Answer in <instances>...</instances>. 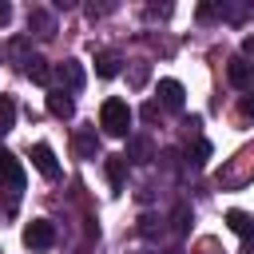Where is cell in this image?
Masks as SVG:
<instances>
[{
  "label": "cell",
  "instance_id": "cell-13",
  "mask_svg": "<svg viewBox=\"0 0 254 254\" xmlns=\"http://www.w3.org/2000/svg\"><path fill=\"white\" fill-rule=\"evenodd\" d=\"M48 111H52L56 119H71L75 103H71V95H67V91H60V87H56V91L48 95Z\"/></svg>",
  "mask_w": 254,
  "mask_h": 254
},
{
  "label": "cell",
  "instance_id": "cell-10",
  "mask_svg": "<svg viewBox=\"0 0 254 254\" xmlns=\"http://www.w3.org/2000/svg\"><path fill=\"white\" fill-rule=\"evenodd\" d=\"M28 32H36V36H52L56 32V20H52V12H44V8H32L28 12Z\"/></svg>",
  "mask_w": 254,
  "mask_h": 254
},
{
  "label": "cell",
  "instance_id": "cell-2",
  "mask_svg": "<svg viewBox=\"0 0 254 254\" xmlns=\"http://www.w3.org/2000/svg\"><path fill=\"white\" fill-rule=\"evenodd\" d=\"M24 246H28V250H52V246H56V226H52L48 218H32V222L24 226Z\"/></svg>",
  "mask_w": 254,
  "mask_h": 254
},
{
  "label": "cell",
  "instance_id": "cell-17",
  "mask_svg": "<svg viewBox=\"0 0 254 254\" xmlns=\"http://www.w3.org/2000/svg\"><path fill=\"white\" fill-rule=\"evenodd\" d=\"M8 56H12V64L24 71V67H28V60H32V56H28V40H24V36H20V40H12V44H8Z\"/></svg>",
  "mask_w": 254,
  "mask_h": 254
},
{
  "label": "cell",
  "instance_id": "cell-19",
  "mask_svg": "<svg viewBox=\"0 0 254 254\" xmlns=\"http://www.w3.org/2000/svg\"><path fill=\"white\" fill-rule=\"evenodd\" d=\"M187 226H190V206L179 202L175 206V234H187Z\"/></svg>",
  "mask_w": 254,
  "mask_h": 254
},
{
  "label": "cell",
  "instance_id": "cell-7",
  "mask_svg": "<svg viewBox=\"0 0 254 254\" xmlns=\"http://www.w3.org/2000/svg\"><path fill=\"white\" fill-rule=\"evenodd\" d=\"M159 99H163V107H171V111H183V103H187V91H183V83H179V79H159Z\"/></svg>",
  "mask_w": 254,
  "mask_h": 254
},
{
  "label": "cell",
  "instance_id": "cell-23",
  "mask_svg": "<svg viewBox=\"0 0 254 254\" xmlns=\"http://www.w3.org/2000/svg\"><path fill=\"white\" fill-rule=\"evenodd\" d=\"M8 20H12V4H8V0H0V28H4Z\"/></svg>",
  "mask_w": 254,
  "mask_h": 254
},
{
  "label": "cell",
  "instance_id": "cell-8",
  "mask_svg": "<svg viewBox=\"0 0 254 254\" xmlns=\"http://www.w3.org/2000/svg\"><path fill=\"white\" fill-rule=\"evenodd\" d=\"M103 171H107L111 190L119 194V190H123V183H127V155H107V159H103Z\"/></svg>",
  "mask_w": 254,
  "mask_h": 254
},
{
  "label": "cell",
  "instance_id": "cell-22",
  "mask_svg": "<svg viewBox=\"0 0 254 254\" xmlns=\"http://www.w3.org/2000/svg\"><path fill=\"white\" fill-rule=\"evenodd\" d=\"M218 16V4H198V20H214Z\"/></svg>",
  "mask_w": 254,
  "mask_h": 254
},
{
  "label": "cell",
  "instance_id": "cell-5",
  "mask_svg": "<svg viewBox=\"0 0 254 254\" xmlns=\"http://www.w3.org/2000/svg\"><path fill=\"white\" fill-rule=\"evenodd\" d=\"M71 147H75L79 159H99V135H95V127H79L71 135Z\"/></svg>",
  "mask_w": 254,
  "mask_h": 254
},
{
  "label": "cell",
  "instance_id": "cell-11",
  "mask_svg": "<svg viewBox=\"0 0 254 254\" xmlns=\"http://www.w3.org/2000/svg\"><path fill=\"white\" fill-rule=\"evenodd\" d=\"M127 159H131V163H151V159H155V147H151V139H143V135H131V139H127Z\"/></svg>",
  "mask_w": 254,
  "mask_h": 254
},
{
  "label": "cell",
  "instance_id": "cell-9",
  "mask_svg": "<svg viewBox=\"0 0 254 254\" xmlns=\"http://www.w3.org/2000/svg\"><path fill=\"white\" fill-rule=\"evenodd\" d=\"M226 79H230L234 87H250V79H254V67H250L242 56H234V60L226 64Z\"/></svg>",
  "mask_w": 254,
  "mask_h": 254
},
{
  "label": "cell",
  "instance_id": "cell-15",
  "mask_svg": "<svg viewBox=\"0 0 254 254\" xmlns=\"http://www.w3.org/2000/svg\"><path fill=\"white\" fill-rule=\"evenodd\" d=\"M119 64H123V60H119L115 52H99V56H95V75H99V79H115V75H119Z\"/></svg>",
  "mask_w": 254,
  "mask_h": 254
},
{
  "label": "cell",
  "instance_id": "cell-21",
  "mask_svg": "<svg viewBox=\"0 0 254 254\" xmlns=\"http://www.w3.org/2000/svg\"><path fill=\"white\" fill-rule=\"evenodd\" d=\"M242 60L254 67V36H246V40H242Z\"/></svg>",
  "mask_w": 254,
  "mask_h": 254
},
{
  "label": "cell",
  "instance_id": "cell-4",
  "mask_svg": "<svg viewBox=\"0 0 254 254\" xmlns=\"http://www.w3.org/2000/svg\"><path fill=\"white\" fill-rule=\"evenodd\" d=\"M0 187L24 190V167H20V159H16L8 147H0Z\"/></svg>",
  "mask_w": 254,
  "mask_h": 254
},
{
  "label": "cell",
  "instance_id": "cell-18",
  "mask_svg": "<svg viewBox=\"0 0 254 254\" xmlns=\"http://www.w3.org/2000/svg\"><path fill=\"white\" fill-rule=\"evenodd\" d=\"M206 159H210V143L206 139H194V147H187V163L190 167H202Z\"/></svg>",
  "mask_w": 254,
  "mask_h": 254
},
{
  "label": "cell",
  "instance_id": "cell-16",
  "mask_svg": "<svg viewBox=\"0 0 254 254\" xmlns=\"http://www.w3.org/2000/svg\"><path fill=\"white\" fill-rule=\"evenodd\" d=\"M16 127V103L8 95H0V135H8Z\"/></svg>",
  "mask_w": 254,
  "mask_h": 254
},
{
  "label": "cell",
  "instance_id": "cell-3",
  "mask_svg": "<svg viewBox=\"0 0 254 254\" xmlns=\"http://www.w3.org/2000/svg\"><path fill=\"white\" fill-rule=\"evenodd\" d=\"M52 79L60 83V91H67V95H71V91H79V87H83V79H87V75H83V64H79V60H64V64L52 71Z\"/></svg>",
  "mask_w": 254,
  "mask_h": 254
},
{
  "label": "cell",
  "instance_id": "cell-26",
  "mask_svg": "<svg viewBox=\"0 0 254 254\" xmlns=\"http://www.w3.org/2000/svg\"><path fill=\"white\" fill-rule=\"evenodd\" d=\"M242 254H254V246H246V250H242Z\"/></svg>",
  "mask_w": 254,
  "mask_h": 254
},
{
  "label": "cell",
  "instance_id": "cell-6",
  "mask_svg": "<svg viewBox=\"0 0 254 254\" xmlns=\"http://www.w3.org/2000/svg\"><path fill=\"white\" fill-rule=\"evenodd\" d=\"M32 163H36V171H40L44 179H60V163H56V151H52L48 143H36V147H32Z\"/></svg>",
  "mask_w": 254,
  "mask_h": 254
},
{
  "label": "cell",
  "instance_id": "cell-20",
  "mask_svg": "<svg viewBox=\"0 0 254 254\" xmlns=\"http://www.w3.org/2000/svg\"><path fill=\"white\" fill-rule=\"evenodd\" d=\"M147 75H151V64H135V67H131V87H143Z\"/></svg>",
  "mask_w": 254,
  "mask_h": 254
},
{
  "label": "cell",
  "instance_id": "cell-12",
  "mask_svg": "<svg viewBox=\"0 0 254 254\" xmlns=\"http://www.w3.org/2000/svg\"><path fill=\"white\" fill-rule=\"evenodd\" d=\"M52 71H56V67H52L44 56H32V60H28V67H24V75H28L32 83H52Z\"/></svg>",
  "mask_w": 254,
  "mask_h": 254
},
{
  "label": "cell",
  "instance_id": "cell-1",
  "mask_svg": "<svg viewBox=\"0 0 254 254\" xmlns=\"http://www.w3.org/2000/svg\"><path fill=\"white\" fill-rule=\"evenodd\" d=\"M99 127L107 131V135H127V127H131V107H127V99H103V107H99Z\"/></svg>",
  "mask_w": 254,
  "mask_h": 254
},
{
  "label": "cell",
  "instance_id": "cell-27",
  "mask_svg": "<svg viewBox=\"0 0 254 254\" xmlns=\"http://www.w3.org/2000/svg\"><path fill=\"white\" fill-rule=\"evenodd\" d=\"M167 254H179V250H167Z\"/></svg>",
  "mask_w": 254,
  "mask_h": 254
},
{
  "label": "cell",
  "instance_id": "cell-24",
  "mask_svg": "<svg viewBox=\"0 0 254 254\" xmlns=\"http://www.w3.org/2000/svg\"><path fill=\"white\" fill-rule=\"evenodd\" d=\"M155 115H159V103H147V107H143V119H147V123H151V119H155Z\"/></svg>",
  "mask_w": 254,
  "mask_h": 254
},
{
  "label": "cell",
  "instance_id": "cell-14",
  "mask_svg": "<svg viewBox=\"0 0 254 254\" xmlns=\"http://www.w3.org/2000/svg\"><path fill=\"white\" fill-rule=\"evenodd\" d=\"M226 226H230L234 234H242V238H254V214H250V210H230V214H226Z\"/></svg>",
  "mask_w": 254,
  "mask_h": 254
},
{
  "label": "cell",
  "instance_id": "cell-25",
  "mask_svg": "<svg viewBox=\"0 0 254 254\" xmlns=\"http://www.w3.org/2000/svg\"><path fill=\"white\" fill-rule=\"evenodd\" d=\"M242 115H254V95H246V99H242Z\"/></svg>",
  "mask_w": 254,
  "mask_h": 254
}]
</instances>
